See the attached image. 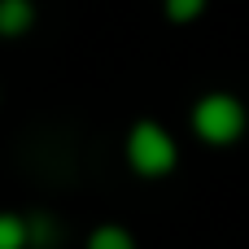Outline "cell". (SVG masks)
<instances>
[{
    "instance_id": "cell-1",
    "label": "cell",
    "mask_w": 249,
    "mask_h": 249,
    "mask_svg": "<svg viewBox=\"0 0 249 249\" xmlns=\"http://www.w3.org/2000/svg\"><path fill=\"white\" fill-rule=\"evenodd\" d=\"M193 131L206 140V144H232L241 140L245 131V105L232 96V92H210L197 101L193 109Z\"/></svg>"
},
{
    "instance_id": "cell-2",
    "label": "cell",
    "mask_w": 249,
    "mask_h": 249,
    "mask_svg": "<svg viewBox=\"0 0 249 249\" xmlns=\"http://www.w3.org/2000/svg\"><path fill=\"white\" fill-rule=\"evenodd\" d=\"M175 158H179V149H175V140H171L166 127H158V123H136L131 127V136H127V162L140 175H171Z\"/></svg>"
},
{
    "instance_id": "cell-3",
    "label": "cell",
    "mask_w": 249,
    "mask_h": 249,
    "mask_svg": "<svg viewBox=\"0 0 249 249\" xmlns=\"http://www.w3.org/2000/svg\"><path fill=\"white\" fill-rule=\"evenodd\" d=\"M35 22V4L31 0H0V35H22Z\"/></svg>"
},
{
    "instance_id": "cell-4",
    "label": "cell",
    "mask_w": 249,
    "mask_h": 249,
    "mask_svg": "<svg viewBox=\"0 0 249 249\" xmlns=\"http://www.w3.org/2000/svg\"><path fill=\"white\" fill-rule=\"evenodd\" d=\"M0 249H31V232L22 214H0Z\"/></svg>"
},
{
    "instance_id": "cell-5",
    "label": "cell",
    "mask_w": 249,
    "mask_h": 249,
    "mask_svg": "<svg viewBox=\"0 0 249 249\" xmlns=\"http://www.w3.org/2000/svg\"><path fill=\"white\" fill-rule=\"evenodd\" d=\"M88 249H136V241L127 228H96L88 236Z\"/></svg>"
},
{
    "instance_id": "cell-6",
    "label": "cell",
    "mask_w": 249,
    "mask_h": 249,
    "mask_svg": "<svg viewBox=\"0 0 249 249\" xmlns=\"http://www.w3.org/2000/svg\"><path fill=\"white\" fill-rule=\"evenodd\" d=\"M26 232H31V245L35 249H53L57 245V223H53V214H31V219H26Z\"/></svg>"
},
{
    "instance_id": "cell-7",
    "label": "cell",
    "mask_w": 249,
    "mask_h": 249,
    "mask_svg": "<svg viewBox=\"0 0 249 249\" xmlns=\"http://www.w3.org/2000/svg\"><path fill=\"white\" fill-rule=\"evenodd\" d=\"M206 9V0H166V18L171 22H193Z\"/></svg>"
}]
</instances>
